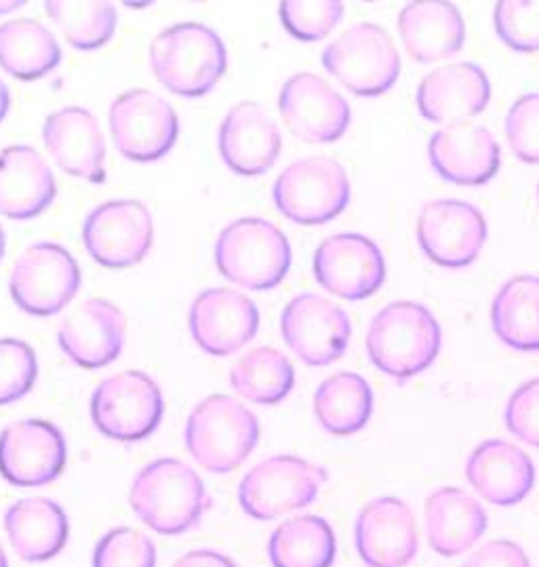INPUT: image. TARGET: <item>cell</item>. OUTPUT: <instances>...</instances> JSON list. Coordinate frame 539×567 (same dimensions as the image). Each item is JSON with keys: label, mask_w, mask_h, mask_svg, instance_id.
I'll return each mask as SVG.
<instances>
[{"label": "cell", "mask_w": 539, "mask_h": 567, "mask_svg": "<svg viewBox=\"0 0 539 567\" xmlns=\"http://www.w3.org/2000/svg\"><path fill=\"white\" fill-rule=\"evenodd\" d=\"M326 480L329 473L319 464L298 456H272L242 477L238 502L251 519L270 522L312 504Z\"/></svg>", "instance_id": "cell-7"}, {"label": "cell", "mask_w": 539, "mask_h": 567, "mask_svg": "<svg viewBox=\"0 0 539 567\" xmlns=\"http://www.w3.org/2000/svg\"><path fill=\"white\" fill-rule=\"evenodd\" d=\"M417 243L432 262L443 268H464L483 251L487 221L466 200H431L417 216Z\"/></svg>", "instance_id": "cell-13"}, {"label": "cell", "mask_w": 539, "mask_h": 567, "mask_svg": "<svg viewBox=\"0 0 539 567\" xmlns=\"http://www.w3.org/2000/svg\"><path fill=\"white\" fill-rule=\"evenodd\" d=\"M259 441L256 414L238 399L211 394L203 399L186 424V447L209 473L226 475L249 458Z\"/></svg>", "instance_id": "cell-4"}, {"label": "cell", "mask_w": 539, "mask_h": 567, "mask_svg": "<svg viewBox=\"0 0 539 567\" xmlns=\"http://www.w3.org/2000/svg\"><path fill=\"white\" fill-rule=\"evenodd\" d=\"M462 567H531L522 546L512 540H494L480 546Z\"/></svg>", "instance_id": "cell-42"}, {"label": "cell", "mask_w": 539, "mask_h": 567, "mask_svg": "<svg viewBox=\"0 0 539 567\" xmlns=\"http://www.w3.org/2000/svg\"><path fill=\"white\" fill-rule=\"evenodd\" d=\"M23 2H0V16L2 13H9V11H15V9H20Z\"/></svg>", "instance_id": "cell-45"}, {"label": "cell", "mask_w": 539, "mask_h": 567, "mask_svg": "<svg viewBox=\"0 0 539 567\" xmlns=\"http://www.w3.org/2000/svg\"><path fill=\"white\" fill-rule=\"evenodd\" d=\"M538 195H539V186H538Z\"/></svg>", "instance_id": "cell-48"}, {"label": "cell", "mask_w": 539, "mask_h": 567, "mask_svg": "<svg viewBox=\"0 0 539 567\" xmlns=\"http://www.w3.org/2000/svg\"><path fill=\"white\" fill-rule=\"evenodd\" d=\"M497 37L518 53L539 51V0H501L494 11Z\"/></svg>", "instance_id": "cell-37"}, {"label": "cell", "mask_w": 539, "mask_h": 567, "mask_svg": "<svg viewBox=\"0 0 539 567\" xmlns=\"http://www.w3.org/2000/svg\"><path fill=\"white\" fill-rule=\"evenodd\" d=\"M268 555L274 567H331L338 540L323 517L300 515L272 532Z\"/></svg>", "instance_id": "cell-33"}, {"label": "cell", "mask_w": 539, "mask_h": 567, "mask_svg": "<svg viewBox=\"0 0 539 567\" xmlns=\"http://www.w3.org/2000/svg\"><path fill=\"white\" fill-rule=\"evenodd\" d=\"M173 567H238L228 555L211 550V548H196L179 557Z\"/></svg>", "instance_id": "cell-43"}, {"label": "cell", "mask_w": 539, "mask_h": 567, "mask_svg": "<svg viewBox=\"0 0 539 567\" xmlns=\"http://www.w3.org/2000/svg\"><path fill=\"white\" fill-rule=\"evenodd\" d=\"M291 245L272 221L242 218L226 226L216 243L219 272L232 284L266 291L282 284L291 268Z\"/></svg>", "instance_id": "cell-5"}, {"label": "cell", "mask_w": 539, "mask_h": 567, "mask_svg": "<svg viewBox=\"0 0 539 567\" xmlns=\"http://www.w3.org/2000/svg\"><path fill=\"white\" fill-rule=\"evenodd\" d=\"M93 567H156V548L144 532L116 527L95 546Z\"/></svg>", "instance_id": "cell-39"}, {"label": "cell", "mask_w": 539, "mask_h": 567, "mask_svg": "<svg viewBox=\"0 0 539 567\" xmlns=\"http://www.w3.org/2000/svg\"><path fill=\"white\" fill-rule=\"evenodd\" d=\"M281 331L287 347L305 365L324 368L344 357L352 323L342 306L317 293H302L284 306Z\"/></svg>", "instance_id": "cell-12"}, {"label": "cell", "mask_w": 539, "mask_h": 567, "mask_svg": "<svg viewBox=\"0 0 539 567\" xmlns=\"http://www.w3.org/2000/svg\"><path fill=\"white\" fill-rule=\"evenodd\" d=\"M398 34L413 62L434 64L462 51L466 25L459 9L452 2L417 0L401 11Z\"/></svg>", "instance_id": "cell-27"}, {"label": "cell", "mask_w": 539, "mask_h": 567, "mask_svg": "<svg viewBox=\"0 0 539 567\" xmlns=\"http://www.w3.org/2000/svg\"><path fill=\"white\" fill-rule=\"evenodd\" d=\"M154 224L139 200H110L93 209L83 226L86 254L104 268H127L151 251Z\"/></svg>", "instance_id": "cell-14"}, {"label": "cell", "mask_w": 539, "mask_h": 567, "mask_svg": "<svg viewBox=\"0 0 539 567\" xmlns=\"http://www.w3.org/2000/svg\"><path fill=\"white\" fill-rule=\"evenodd\" d=\"M373 391L359 373L342 371L326 378L314 394V415L326 433L350 436L367 426Z\"/></svg>", "instance_id": "cell-31"}, {"label": "cell", "mask_w": 539, "mask_h": 567, "mask_svg": "<svg viewBox=\"0 0 539 567\" xmlns=\"http://www.w3.org/2000/svg\"><path fill=\"white\" fill-rule=\"evenodd\" d=\"M44 146L65 174L91 184L106 182V142L97 118L85 109L58 110L43 125Z\"/></svg>", "instance_id": "cell-23"}, {"label": "cell", "mask_w": 539, "mask_h": 567, "mask_svg": "<svg viewBox=\"0 0 539 567\" xmlns=\"http://www.w3.org/2000/svg\"><path fill=\"white\" fill-rule=\"evenodd\" d=\"M64 433L46 420H18L0 431V475L18 487H39L65 468Z\"/></svg>", "instance_id": "cell-15"}, {"label": "cell", "mask_w": 539, "mask_h": 567, "mask_svg": "<svg viewBox=\"0 0 539 567\" xmlns=\"http://www.w3.org/2000/svg\"><path fill=\"white\" fill-rule=\"evenodd\" d=\"M491 326L506 347L518 352H538L539 277L520 275L497 291Z\"/></svg>", "instance_id": "cell-30"}, {"label": "cell", "mask_w": 539, "mask_h": 567, "mask_svg": "<svg viewBox=\"0 0 539 567\" xmlns=\"http://www.w3.org/2000/svg\"><path fill=\"white\" fill-rule=\"evenodd\" d=\"M9 109H11V91L4 85V81L0 79V123L4 121Z\"/></svg>", "instance_id": "cell-44"}, {"label": "cell", "mask_w": 539, "mask_h": 567, "mask_svg": "<svg viewBox=\"0 0 539 567\" xmlns=\"http://www.w3.org/2000/svg\"><path fill=\"white\" fill-rule=\"evenodd\" d=\"M62 49L55 37L34 20L0 25V68L20 81L43 79L60 66Z\"/></svg>", "instance_id": "cell-32"}, {"label": "cell", "mask_w": 539, "mask_h": 567, "mask_svg": "<svg viewBox=\"0 0 539 567\" xmlns=\"http://www.w3.org/2000/svg\"><path fill=\"white\" fill-rule=\"evenodd\" d=\"M0 567H9V559H7V553H4L2 543H0Z\"/></svg>", "instance_id": "cell-46"}, {"label": "cell", "mask_w": 539, "mask_h": 567, "mask_svg": "<svg viewBox=\"0 0 539 567\" xmlns=\"http://www.w3.org/2000/svg\"><path fill=\"white\" fill-rule=\"evenodd\" d=\"M487 513L462 487H440L426 501V536L434 553L457 557L485 536Z\"/></svg>", "instance_id": "cell-29"}, {"label": "cell", "mask_w": 539, "mask_h": 567, "mask_svg": "<svg viewBox=\"0 0 539 567\" xmlns=\"http://www.w3.org/2000/svg\"><path fill=\"white\" fill-rule=\"evenodd\" d=\"M156 79L182 97H203L228 70V51L216 30L203 23H177L151 44Z\"/></svg>", "instance_id": "cell-3"}, {"label": "cell", "mask_w": 539, "mask_h": 567, "mask_svg": "<svg viewBox=\"0 0 539 567\" xmlns=\"http://www.w3.org/2000/svg\"><path fill=\"white\" fill-rule=\"evenodd\" d=\"M133 513L163 536H182L200 524L211 506L205 483L193 466L175 458L154 460L133 480Z\"/></svg>", "instance_id": "cell-1"}, {"label": "cell", "mask_w": 539, "mask_h": 567, "mask_svg": "<svg viewBox=\"0 0 539 567\" xmlns=\"http://www.w3.org/2000/svg\"><path fill=\"white\" fill-rule=\"evenodd\" d=\"M46 13L74 49L93 51L108 43L116 30V9L104 0H49Z\"/></svg>", "instance_id": "cell-35"}, {"label": "cell", "mask_w": 539, "mask_h": 567, "mask_svg": "<svg viewBox=\"0 0 539 567\" xmlns=\"http://www.w3.org/2000/svg\"><path fill=\"white\" fill-rule=\"evenodd\" d=\"M108 118L116 151L135 163L163 158L179 137L175 110L151 89H131L118 95Z\"/></svg>", "instance_id": "cell-10"}, {"label": "cell", "mask_w": 539, "mask_h": 567, "mask_svg": "<svg viewBox=\"0 0 539 567\" xmlns=\"http://www.w3.org/2000/svg\"><path fill=\"white\" fill-rule=\"evenodd\" d=\"M281 132L274 118L256 102H240L219 127V153L238 175L256 177L274 167L281 154Z\"/></svg>", "instance_id": "cell-24"}, {"label": "cell", "mask_w": 539, "mask_h": 567, "mask_svg": "<svg viewBox=\"0 0 539 567\" xmlns=\"http://www.w3.org/2000/svg\"><path fill=\"white\" fill-rule=\"evenodd\" d=\"M417 524L410 506L384 496L369 502L354 525V545L369 567H405L417 555Z\"/></svg>", "instance_id": "cell-20"}, {"label": "cell", "mask_w": 539, "mask_h": 567, "mask_svg": "<svg viewBox=\"0 0 539 567\" xmlns=\"http://www.w3.org/2000/svg\"><path fill=\"white\" fill-rule=\"evenodd\" d=\"M4 245H7V239H4V230H2V226H0V260H2V256H4Z\"/></svg>", "instance_id": "cell-47"}, {"label": "cell", "mask_w": 539, "mask_h": 567, "mask_svg": "<svg viewBox=\"0 0 539 567\" xmlns=\"http://www.w3.org/2000/svg\"><path fill=\"white\" fill-rule=\"evenodd\" d=\"M279 110L289 132L308 144L338 142L352 118L344 97L312 72H300L282 85Z\"/></svg>", "instance_id": "cell-17"}, {"label": "cell", "mask_w": 539, "mask_h": 567, "mask_svg": "<svg viewBox=\"0 0 539 567\" xmlns=\"http://www.w3.org/2000/svg\"><path fill=\"white\" fill-rule=\"evenodd\" d=\"M165 401L144 371H121L100 382L91 394V420L97 431L121 443L151 436L163 422Z\"/></svg>", "instance_id": "cell-9"}, {"label": "cell", "mask_w": 539, "mask_h": 567, "mask_svg": "<svg viewBox=\"0 0 539 567\" xmlns=\"http://www.w3.org/2000/svg\"><path fill=\"white\" fill-rule=\"evenodd\" d=\"M312 268L323 289L350 302L373 296L386 281L382 249L354 233L324 239L314 254Z\"/></svg>", "instance_id": "cell-16"}, {"label": "cell", "mask_w": 539, "mask_h": 567, "mask_svg": "<svg viewBox=\"0 0 539 567\" xmlns=\"http://www.w3.org/2000/svg\"><path fill=\"white\" fill-rule=\"evenodd\" d=\"M4 532L20 559L28 564H43L64 550L70 524L58 502L32 496L7 508Z\"/></svg>", "instance_id": "cell-28"}, {"label": "cell", "mask_w": 539, "mask_h": 567, "mask_svg": "<svg viewBox=\"0 0 539 567\" xmlns=\"http://www.w3.org/2000/svg\"><path fill=\"white\" fill-rule=\"evenodd\" d=\"M230 384L242 399L259 405H277L296 386V370L281 350H249L230 371Z\"/></svg>", "instance_id": "cell-34"}, {"label": "cell", "mask_w": 539, "mask_h": 567, "mask_svg": "<svg viewBox=\"0 0 539 567\" xmlns=\"http://www.w3.org/2000/svg\"><path fill=\"white\" fill-rule=\"evenodd\" d=\"M504 422L512 435L539 450V378L525 382L512 393Z\"/></svg>", "instance_id": "cell-41"}, {"label": "cell", "mask_w": 539, "mask_h": 567, "mask_svg": "<svg viewBox=\"0 0 539 567\" xmlns=\"http://www.w3.org/2000/svg\"><path fill=\"white\" fill-rule=\"evenodd\" d=\"M55 195L58 184L43 154L23 144L0 151V216L37 218Z\"/></svg>", "instance_id": "cell-26"}, {"label": "cell", "mask_w": 539, "mask_h": 567, "mask_svg": "<svg viewBox=\"0 0 539 567\" xmlns=\"http://www.w3.org/2000/svg\"><path fill=\"white\" fill-rule=\"evenodd\" d=\"M272 198L284 218L303 226H321L348 207L350 179L335 158L308 156L279 175Z\"/></svg>", "instance_id": "cell-8"}, {"label": "cell", "mask_w": 539, "mask_h": 567, "mask_svg": "<svg viewBox=\"0 0 539 567\" xmlns=\"http://www.w3.org/2000/svg\"><path fill=\"white\" fill-rule=\"evenodd\" d=\"M39 375L37 354L15 338L0 340V405L20 401L32 391Z\"/></svg>", "instance_id": "cell-38"}, {"label": "cell", "mask_w": 539, "mask_h": 567, "mask_svg": "<svg viewBox=\"0 0 539 567\" xmlns=\"http://www.w3.org/2000/svg\"><path fill=\"white\" fill-rule=\"evenodd\" d=\"M506 137L510 151L527 165L539 163V93L518 97L506 116Z\"/></svg>", "instance_id": "cell-40"}, {"label": "cell", "mask_w": 539, "mask_h": 567, "mask_svg": "<svg viewBox=\"0 0 539 567\" xmlns=\"http://www.w3.org/2000/svg\"><path fill=\"white\" fill-rule=\"evenodd\" d=\"M125 315L104 298L86 300L58 328L60 349L83 370H100L116 361L125 347Z\"/></svg>", "instance_id": "cell-19"}, {"label": "cell", "mask_w": 539, "mask_h": 567, "mask_svg": "<svg viewBox=\"0 0 539 567\" xmlns=\"http://www.w3.org/2000/svg\"><path fill=\"white\" fill-rule=\"evenodd\" d=\"M432 169L457 186H483L499 172L501 151L494 133L459 123L434 133L428 144Z\"/></svg>", "instance_id": "cell-22"}, {"label": "cell", "mask_w": 539, "mask_h": 567, "mask_svg": "<svg viewBox=\"0 0 539 567\" xmlns=\"http://www.w3.org/2000/svg\"><path fill=\"white\" fill-rule=\"evenodd\" d=\"M470 485L496 506H515L525 501L536 485V466L527 452L515 443L491 439L470 454L466 464Z\"/></svg>", "instance_id": "cell-25"}, {"label": "cell", "mask_w": 539, "mask_h": 567, "mask_svg": "<svg viewBox=\"0 0 539 567\" xmlns=\"http://www.w3.org/2000/svg\"><path fill=\"white\" fill-rule=\"evenodd\" d=\"M9 289L15 305L32 317L64 310L81 289V268L58 243H34L13 266Z\"/></svg>", "instance_id": "cell-11"}, {"label": "cell", "mask_w": 539, "mask_h": 567, "mask_svg": "<svg viewBox=\"0 0 539 567\" xmlns=\"http://www.w3.org/2000/svg\"><path fill=\"white\" fill-rule=\"evenodd\" d=\"M491 102V83L473 62L432 70L417 87L419 114L440 125H459L478 116Z\"/></svg>", "instance_id": "cell-21"}, {"label": "cell", "mask_w": 539, "mask_h": 567, "mask_svg": "<svg viewBox=\"0 0 539 567\" xmlns=\"http://www.w3.org/2000/svg\"><path fill=\"white\" fill-rule=\"evenodd\" d=\"M284 30L303 43L323 41L342 22L344 4L338 0H287L279 7Z\"/></svg>", "instance_id": "cell-36"}, {"label": "cell", "mask_w": 539, "mask_h": 567, "mask_svg": "<svg viewBox=\"0 0 539 567\" xmlns=\"http://www.w3.org/2000/svg\"><path fill=\"white\" fill-rule=\"evenodd\" d=\"M190 333L207 354L228 357L249 344L259 329V310L235 289H207L190 306Z\"/></svg>", "instance_id": "cell-18"}, {"label": "cell", "mask_w": 539, "mask_h": 567, "mask_svg": "<svg viewBox=\"0 0 539 567\" xmlns=\"http://www.w3.org/2000/svg\"><path fill=\"white\" fill-rule=\"evenodd\" d=\"M440 342L438 321L417 302H392L382 308L367 331L371 363L398 382L428 370L440 352Z\"/></svg>", "instance_id": "cell-2"}, {"label": "cell", "mask_w": 539, "mask_h": 567, "mask_svg": "<svg viewBox=\"0 0 539 567\" xmlns=\"http://www.w3.org/2000/svg\"><path fill=\"white\" fill-rule=\"evenodd\" d=\"M323 66L348 91L377 97L394 87L401 55L388 32L377 23H356L323 51Z\"/></svg>", "instance_id": "cell-6"}]
</instances>
